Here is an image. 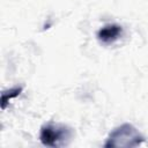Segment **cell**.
Masks as SVG:
<instances>
[{"label": "cell", "instance_id": "7a4b0ae2", "mask_svg": "<svg viewBox=\"0 0 148 148\" xmlns=\"http://www.w3.org/2000/svg\"><path fill=\"white\" fill-rule=\"evenodd\" d=\"M72 138L73 130L65 124L49 121L40 127L39 140L46 147H65L71 142Z\"/></svg>", "mask_w": 148, "mask_h": 148}, {"label": "cell", "instance_id": "6da1fadb", "mask_svg": "<svg viewBox=\"0 0 148 148\" xmlns=\"http://www.w3.org/2000/svg\"><path fill=\"white\" fill-rule=\"evenodd\" d=\"M145 141L143 135L132 125L125 123L116 127L108 136L104 143L105 148H133Z\"/></svg>", "mask_w": 148, "mask_h": 148}, {"label": "cell", "instance_id": "3957f363", "mask_svg": "<svg viewBox=\"0 0 148 148\" xmlns=\"http://www.w3.org/2000/svg\"><path fill=\"white\" fill-rule=\"evenodd\" d=\"M121 35H123V28L119 24H116V23L105 24L96 34L97 39L101 43L106 44V45L108 44H112L116 40H118L121 37Z\"/></svg>", "mask_w": 148, "mask_h": 148}, {"label": "cell", "instance_id": "277c9868", "mask_svg": "<svg viewBox=\"0 0 148 148\" xmlns=\"http://www.w3.org/2000/svg\"><path fill=\"white\" fill-rule=\"evenodd\" d=\"M22 89L23 88L20 86V87H13V88H10L8 90H3L1 92V109L5 110L7 104L9 103V101L15 98V97H17L22 92Z\"/></svg>", "mask_w": 148, "mask_h": 148}]
</instances>
